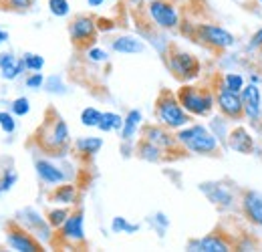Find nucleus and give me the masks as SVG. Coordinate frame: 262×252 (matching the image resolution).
I'll return each mask as SVG.
<instances>
[{
    "instance_id": "1",
    "label": "nucleus",
    "mask_w": 262,
    "mask_h": 252,
    "mask_svg": "<svg viewBox=\"0 0 262 252\" xmlns=\"http://www.w3.org/2000/svg\"><path fill=\"white\" fill-rule=\"evenodd\" d=\"M176 137L184 152H190L194 156L204 158H220L224 145L220 139L210 131V127L204 123H190L176 131Z\"/></svg>"
},
{
    "instance_id": "2",
    "label": "nucleus",
    "mask_w": 262,
    "mask_h": 252,
    "mask_svg": "<svg viewBox=\"0 0 262 252\" xmlns=\"http://www.w3.org/2000/svg\"><path fill=\"white\" fill-rule=\"evenodd\" d=\"M36 141L42 152L55 154V156H65L69 145H71V131L67 121L55 111H49V117L36 131Z\"/></svg>"
},
{
    "instance_id": "3",
    "label": "nucleus",
    "mask_w": 262,
    "mask_h": 252,
    "mask_svg": "<svg viewBox=\"0 0 262 252\" xmlns=\"http://www.w3.org/2000/svg\"><path fill=\"white\" fill-rule=\"evenodd\" d=\"M178 99L182 107L192 115V117H210L216 109V93L214 87H204L194 83H182L178 89Z\"/></svg>"
},
{
    "instance_id": "4",
    "label": "nucleus",
    "mask_w": 262,
    "mask_h": 252,
    "mask_svg": "<svg viewBox=\"0 0 262 252\" xmlns=\"http://www.w3.org/2000/svg\"><path fill=\"white\" fill-rule=\"evenodd\" d=\"M165 65L180 83H194L202 77V61L194 53L171 45L165 53Z\"/></svg>"
},
{
    "instance_id": "5",
    "label": "nucleus",
    "mask_w": 262,
    "mask_h": 252,
    "mask_svg": "<svg viewBox=\"0 0 262 252\" xmlns=\"http://www.w3.org/2000/svg\"><path fill=\"white\" fill-rule=\"evenodd\" d=\"M156 119L158 123L169 127L173 131L192 123V115L182 107L178 95H173L167 89H164L156 99Z\"/></svg>"
},
{
    "instance_id": "6",
    "label": "nucleus",
    "mask_w": 262,
    "mask_h": 252,
    "mask_svg": "<svg viewBox=\"0 0 262 252\" xmlns=\"http://www.w3.org/2000/svg\"><path fill=\"white\" fill-rule=\"evenodd\" d=\"M141 10H143L145 18L149 20V25L158 31H178L182 25L180 6L171 0H149Z\"/></svg>"
},
{
    "instance_id": "7",
    "label": "nucleus",
    "mask_w": 262,
    "mask_h": 252,
    "mask_svg": "<svg viewBox=\"0 0 262 252\" xmlns=\"http://www.w3.org/2000/svg\"><path fill=\"white\" fill-rule=\"evenodd\" d=\"M194 38L202 47H208L214 53H226L230 49H234L238 43L236 34L230 32L226 27L218 23H208V20L198 23L194 29Z\"/></svg>"
},
{
    "instance_id": "8",
    "label": "nucleus",
    "mask_w": 262,
    "mask_h": 252,
    "mask_svg": "<svg viewBox=\"0 0 262 252\" xmlns=\"http://www.w3.org/2000/svg\"><path fill=\"white\" fill-rule=\"evenodd\" d=\"M198 190L208 198V202L220 210V212H230L236 206H240V192L234 184L226 180H212V182H202Z\"/></svg>"
},
{
    "instance_id": "9",
    "label": "nucleus",
    "mask_w": 262,
    "mask_h": 252,
    "mask_svg": "<svg viewBox=\"0 0 262 252\" xmlns=\"http://www.w3.org/2000/svg\"><path fill=\"white\" fill-rule=\"evenodd\" d=\"M55 240H59L61 244L71 246V248H79L87 244V234H85V212L73 210L69 214L65 224L55 232Z\"/></svg>"
},
{
    "instance_id": "10",
    "label": "nucleus",
    "mask_w": 262,
    "mask_h": 252,
    "mask_svg": "<svg viewBox=\"0 0 262 252\" xmlns=\"http://www.w3.org/2000/svg\"><path fill=\"white\" fill-rule=\"evenodd\" d=\"M16 222L27 228L31 234H34V238H38L45 246L55 242V230L49 224L47 216H42L36 208H23L16 212Z\"/></svg>"
},
{
    "instance_id": "11",
    "label": "nucleus",
    "mask_w": 262,
    "mask_h": 252,
    "mask_svg": "<svg viewBox=\"0 0 262 252\" xmlns=\"http://www.w3.org/2000/svg\"><path fill=\"white\" fill-rule=\"evenodd\" d=\"M99 34L97 18L91 14H77L71 23H69V38L75 47H91L95 45Z\"/></svg>"
},
{
    "instance_id": "12",
    "label": "nucleus",
    "mask_w": 262,
    "mask_h": 252,
    "mask_svg": "<svg viewBox=\"0 0 262 252\" xmlns=\"http://www.w3.org/2000/svg\"><path fill=\"white\" fill-rule=\"evenodd\" d=\"M4 242L14 252H40L45 248V244L38 238H34V234H31L27 228H23L18 222H12L6 228Z\"/></svg>"
},
{
    "instance_id": "13",
    "label": "nucleus",
    "mask_w": 262,
    "mask_h": 252,
    "mask_svg": "<svg viewBox=\"0 0 262 252\" xmlns=\"http://www.w3.org/2000/svg\"><path fill=\"white\" fill-rule=\"evenodd\" d=\"M141 137L147 139V141H151V143H156L158 148H162L167 156L169 154H182L184 152L182 145H180V141H178V137H176V133H173V129L162 125V123H149V125H145L141 129Z\"/></svg>"
},
{
    "instance_id": "14",
    "label": "nucleus",
    "mask_w": 262,
    "mask_h": 252,
    "mask_svg": "<svg viewBox=\"0 0 262 252\" xmlns=\"http://www.w3.org/2000/svg\"><path fill=\"white\" fill-rule=\"evenodd\" d=\"M214 93H216V109H218V113L228 117L232 123H238V121L244 119V105H242L240 93L228 91V89H224L220 85H214Z\"/></svg>"
},
{
    "instance_id": "15",
    "label": "nucleus",
    "mask_w": 262,
    "mask_h": 252,
    "mask_svg": "<svg viewBox=\"0 0 262 252\" xmlns=\"http://www.w3.org/2000/svg\"><path fill=\"white\" fill-rule=\"evenodd\" d=\"M244 105V119L252 127L262 129V89L256 83H246L240 91Z\"/></svg>"
},
{
    "instance_id": "16",
    "label": "nucleus",
    "mask_w": 262,
    "mask_h": 252,
    "mask_svg": "<svg viewBox=\"0 0 262 252\" xmlns=\"http://www.w3.org/2000/svg\"><path fill=\"white\" fill-rule=\"evenodd\" d=\"M186 248L190 252H230L236 248V240H230L224 232H210L206 236L188 240Z\"/></svg>"
},
{
    "instance_id": "17",
    "label": "nucleus",
    "mask_w": 262,
    "mask_h": 252,
    "mask_svg": "<svg viewBox=\"0 0 262 252\" xmlns=\"http://www.w3.org/2000/svg\"><path fill=\"white\" fill-rule=\"evenodd\" d=\"M240 212L248 224L262 228V192L244 188L240 190Z\"/></svg>"
},
{
    "instance_id": "18",
    "label": "nucleus",
    "mask_w": 262,
    "mask_h": 252,
    "mask_svg": "<svg viewBox=\"0 0 262 252\" xmlns=\"http://www.w3.org/2000/svg\"><path fill=\"white\" fill-rule=\"evenodd\" d=\"M34 172H36V178L45 186H51V188H55V186H59L63 182H69V174L65 172V167L51 158L36 159L34 161Z\"/></svg>"
},
{
    "instance_id": "19",
    "label": "nucleus",
    "mask_w": 262,
    "mask_h": 252,
    "mask_svg": "<svg viewBox=\"0 0 262 252\" xmlns=\"http://www.w3.org/2000/svg\"><path fill=\"white\" fill-rule=\"evenodd\" d=\"M226 148L236 154H242V156H252V154H256V137L248 127L234 125L230 129V135L226 139Z\"/></svg>"
},
{
    "instance_id": "20",
    "label": "nucleus",
    "mask_w": 262,
    "mask_h": 252,
    "mask_svg": "<svg viewBox=\"0 0 262 252\" xmlns=\"http://www.w3.org/2000/svg\"><path fill=\"white\" fill-rule=\"evenodd\" d=\"M27 71V65L23 61V57H16L10 51L0 53V79L4 81H14L18 79L23 73Z\"/></svg>"
},
{
    "instance_id": "21",
    "label": "nucleus",
    "mask_w": 262,
    "mask_h": 252,
    "mask_svg": "<svg viewBox=\"0 0 262 252\" xmlns=\"http://www.w3.org/2000/svg\"><path fill=\"white\" fill-rule=\"evenodd\" d=\"M109 47L117 55H141L145 51L143 38H139L135 34H119L109 43Z\"/></svg>"
},
{
    "instance_id": "22",
    "label": "nucleus",
    "mask_w": 262,
    "mask_h": 252,
    "mask_svg": "<svg viewBox=\"0 0 262 252\" xmlns=\"http://www.w3.org/2000/svg\"><path fill=\"white\" fill-rule=\"evenodd\" d=\"M49 200L57 206H75L79 202V190L73 182H63L53 188Z\"/></svg>"
},
{
    "instance_id": "23",
    "label": "nucleus",
    "mask_w": 262,
    "mask_h": 252,
    "mask_svg": "<svg viewBox=\"0 0 262 252\" xmlns=\"http://www.w3.org/2000/svg\"><path fill=\"white\" fill-rule=\"evenodd\" d=\"M135 156L139 159H143V161H149V163H162L164 159L169 158L162 148H158L156 143H151V141H147L143 137L135 143Z\"/></svg>"
},
{
    "instance_id": "24",
    "label": "nucleus",
    "mask_w": 262,
    "mask_h": 252,
    "mask_svg": "<svg viewBox=\"0 0 262 252\" xmlns=\"http://www.w3.org/2000/svg\"><path fill=\"white\" fill-rule=\"evenodd\" d=\"M143 121V113L139 109H129L127 115L123 117V127L119 131V137L121 141H135L137 133H139V127Z\"/></svg>"
},
{
    "instance_id": "25",
    "label": "nucleus",
    "mask_w": 262,
    "mask_h": 252,
    "mask_svg": "<svg viewBox=\"0 0 262 252\" xmlns=\"http://www.w3.org/2000/svg\"><path fill=\"white\" fill-rule=\"evenodd\" d=\"M103 148V139L95 137V135H83V137H77L75 143H73V150L81 156V158H95Z\"/></svg>"
},
{
    "instance_id": "26",
    "label": "nucleus",
    "mask_w": 262,
    "mask_h": 252,
    "mask_svg": "<svg viewBox=\"0 0 262 252\" xmlns=\"http://www.w3.org/2000/svg\"><path fill=\"white\" fill-rule=\"evenodd\" d=\"M246 83H248L246 77L240 71H234V69L224 71V75H218L216 77V85H220V87H224L228 91H234V93H240Z\"/></svg>"
},
{
    "instance_id": "27",
    "label": "nucleus",
    "mask_w": 262,
    "mask_h": 252,
    "mask_svg": "<svg viewBox=\"0 0 262 252\" xmlns=\"http://www.w3.org/2000/svg\"><path fill=\"white\" fill-rule=\"evenodd\" d=\"M232 121H230L228 117H224L222 113H212L210 115V121H208V127H210V131L220 139V143L226 148V139H228L230 135V129H232V125H230Z\"/></svg>"
},
{
    "instance_id": "28",
    "label": "nucleus",
    "mask_w": 262,
    "mask_h": 252,
    "mask_svg": "<svg viewBox=\"0 0 262 252\" xmlns=\"http://www.w3.org/2000/svg\"><path fill=\"white\" fill-rule=\"evenodd\" d=\"M123 127V117L115 111H103L101 121H99L97 129L103 133H111V131H121Z\"/></svg>"
},
{
    "instance_id": "29",
    "label": "nucleus",
    "mask_w": 262,
    "mask_h": 252,
    "mask_svg": "<svg viewBox=\"0 0 262 252\" xmlns=\"http://www.w3.org/2000/svg\"><path fill=\"white\" fill-rule=\"evenodd\" d=\"M71 212H73V210H71V206H57V204H55V206H53L45 216H47L49 224L53 226V230L57 232V230L65 224V220L69 218V214H71Z\"/></svg>"
},
{
    "instance_id": "30",
    "label": "nucleus",
    "mask_w": 262,
    "mask_h": 252,
    "mask_svg": "<svg viewBox=\"0 0 262 252\" xmlns=\"http://www.w3.org/2000/svg\"><path fill=\"white\" fill-rule=\"evenodd\" d=\"M139 228H141L139 224H133L123 216H115L111 220V232L113 234H135V232H139Z\"/></svg>"
},
{
    "instance_id": "31",
    "label": "nucleus",
    "mask_w": 262,
    "mask_h": 252,
    "mask_svg": "<svg viewBox=\"0 0 262 252\" xmlns=\"http://www.w3.org/2000/svg\"><path fill=\"white\" fill-rule=\"evenodd\" d=\"M147 224L158 232V236H160V238H164L171 222H169V218L165 216L164 212H156V214H151V216L147 218Z\"/></svg>"
},
{
    "instance_id": "32",
    "label": "nucleus",
    "mask_w": 262,
    "mask_h": 252,
    "mask_svg": "<svg viewBox=\"0 0 262 252\" xmlns=\"http://www.w3.org/2000/svg\"><path fill=\"white\" fill-rule=\"evenodd\" d=\"M42 89L51 95H65L67 93V85H65V81H63L61 75H51V77H47Z\"/></svg>"
},
{
    "instance_id": "33",
    "label": "nucleus",
    "mask_w": 262,
    "mask_h": 252,
    "mask_svg": "<svg viewBox=\"0 0 262 252\" xmlns=\"http://www.w3.org/2000/svg\"><path fill=\"white\" fill-rule=\"evenodd\" d=\"M16 182H18V174L12 167H6L2 172V176H0V196L8 194L10 190L16 186Z\"/></svg>"
},
{
    "instance_id": "34",
    "label": "nucleus",
    "mask_w": 262,
    "mask_h": 252,
    "mask_svg": "<svg viewBox=\"0 0 262 252\" xmlns=\"http://www.w3.org/2000/svg\"><path fill=\"white\" fill-rule=\"evenodd\" d=\"M101 115H103V111H99L97 107H85L83 111H81V125L83 127H97L99 121H101Z\"/></svg>"
},
{
    "instance_id": "35",
    "label": "nucleus",
    "mask_w": 262,
    "mask_h": 252,
    "mask_svg": "<svg viewBox=\"0 0 262 252\" xmlns=\"http://www.w3.org/2000/svg\"><path fill=\"white\" fill-rule=\"evenodd\" d=\"M49 12L57 18H65L71 14V2L69 0H49Z\"/></svg>"
},
{
    "instance_id": "36",
    "label": "nucleus",
    "mask_w": 262,
    "mask_h": 252,
    "mask_svg": "<svg viewBox=\"0 0 262 252\" xmlns=\"http://www.w3.org/2000/svg\"><path fill=\"white\" fill-rule=\"evenodd\" d=\"M85 57H87L89 63H95V65H103L109 61V53L105 49H101V47H95V45H91L85 51Z\"/></svg>"
},
{
    "instance_id": "37",
    "label": "nucleus",
    "mask_w": 262,
    "mask_h": 252,
    "mask_svg": "<svg viewBox=\"0 0 262 252\" xmlns=\"http://www.w3.org/2000/svg\"><path fill=\"white\" fill-rule=\"evenodd\" d=\"M10 111L16 115V117H27L31 113V101L29 97H16L12 103H10Z\"/></svg>"
},
{
    "instance_id": "38",
    "label": "nucleus",
    "mask_w": 262,
    "mask_h": 252,
    "mask_svg": "<svg viewBox=\"0 0 262 252\" xmlns=\"http://www.w3.org/2000/svg\"><path fill=\"white\" fill-rule=\"evenodd\" d=\"M23 61L27 65V71H31V73H36V71H42V69H45V57H42V55L25 53V55H23Z\"/></svg>"
},
{
    "instance_id": "39",
    "label": "nucleus",
    "mask_w": 262,
    "mask_h": 252,
    "mask_svg": "<svg viewBox=\"0 0 262 252\" xmlns=\"http://www.w3.org/2000/svg\"><path fill=\"white\" fill-rule=\"evenodd\" d=\"M0 129L8 135L16 131V115L12 111H0Z\"/></svg>"
},
{
    "instance_id": "40",
    "label": "nucleus",
    "mask_w": 262,
    "mask_h": 252,
    "mask_svg": "<svg viewBox=\"0 0 262 252\" xmlns=\"http://www.w3.org/2000/svg\"><path fill=\"white\" fill-rule=\"evenodd\" d=\"M36 0H4V6L12 12H29Z\"/></svg>"
},
{
    "instance_id": "41",
    "label": "nucleus",
    "mask_w": 262,
    "mask_h": 252,
    "mask_svg": "<svg viewBox=\"0 0 262 252\" xmlns=\"http://www.w3.org/2000/svg\"><path fill=\"white\" fill-rule=\"evenodd\" d=\"M45 79H47V77H45L40 71H36V73H31V75L25 79V85H27L29 89H34V91H36V89H42V87H45Z\"/></svg>"
},
{
    "instance_id": "42",
    "label": "nucleus",
    "mask_w": 262,
    "mask_h": 252,
    "mask_svg": "<svg viewBox=\"0 0 262 252\" xmlns=\"http://www.w3.org/2000/svg\"><path fill=\"white\" fill-rule=\"evenodd\" d=\"M258 49H262V27L252 32L248 40V51H258Z\"/></svg>"
},
{
    "instance_id": "43",
    "label": "nucleus",
    "mask_w": 262,
    "mask_h": 252,
    "mask_svg": "<svg viewBox=\"0 0 262 252\" xmlns=\"http://www.w3.org/2000/svg\"><path fill=\"white\" fill-rule=\"evenodd\" d=\"M97 27H99V32H109L115 29V23L113 20H107V18H97Z\"/></svg>"
},
{
    "instance_id": "44",
    "label": "nucleus",
    "mask_w": 262,
    "mask_h": 252,
    "mask_svg": "<svg viewBox=\"0 0 262 252\" xmlns=\"http://www.w3.org/2000/svg\"><path fill=\"white\" fill-rule=\"evenodd\" d=\"M147 2H149V0H127V4H129L131 8H139V10H141Z\"/></svg>"
},
{
    "instance_id": "45",
    "label": "nucleus",
    "mask_w": 262,
    "mask_h": 252,
    "mask_svg": "<svg viewBox=\"0 0 262 252\" xmlns=\"http://www.w3.org/2000/svg\"><path fill=\"white\" fill-rule=\"evenodd\" d=\"M246 81H248V83H256V85H262V77L258 75V73H250Z\"/></svg>"
},
{
    "instance_id": "46",
    "label": "nucleus",
    "mask_w": 262,
    "mask_h": 252,
    "mask_svg": "<svg viewBox=\"0 0 262 252\" xmlns=\"http://www.w3.org/2000/svg\"><path fill=\"white\" fill-rule=\"evenodd\" d=\"M8 38H10V34H8V31L0 29V47H2L4 43H8Z\"/></svg>"
},
{
    "instance_id": "47",
    "label": "nucleus",
    "mask_w": 262,
    "mask_h": 252,
    "mask_svg": "<svg viewBox=\"0 0 262 252\" xmlns=\"http://www.w3.org/2000/svg\"><path fill=\"white\" fill-rule=\"evenodd\" d=\"M87 4H89L91 8H99V6L105 4V0H87Z\"/></svg>"
},
{
    "instance_id": "48",
    "label": "nucleus",
    "mask_w": 262,
    "mask_h": 252,
    "mask_svg": "<svg viewBox=\"0 0 262 252\" xmlns=\"http://www.w3.org/2000/svg\"><path fill=\"white\" fill-rule=\"evenodd\" d=\"M171 2H176V4H182V2H184V0H171Z\"/></svg>"
},
{
    "instance_id": "49",
    "label": "nucleus",
    "mask_w": 262,
    "mask_h": 252,
    "mask_svg": "<svg viewBox=\"0 0 262 252\" xmlns=\"http://www.w3.org/2000/svg\"><path fill=\"white\" fill-rule=\"evenodd\" d=\"M236 2H238V4H246V0H236Z\"/></svg>"
},
{
    "instance_id": "50",
    "label": "nucleus",
    "mask_w": 262,
    "mask_h": 252,
    "mask_svg": "<svg viewBox=\"0 0 262 252\" xmlns=\"http://www.w3.org/2000/svg\"><path fill=\"white\" fill-rule=\"evenodd\" d=\"M256 2H258V4H260V6H262V0H256Z\"/></svg>"
}]
</instances>
